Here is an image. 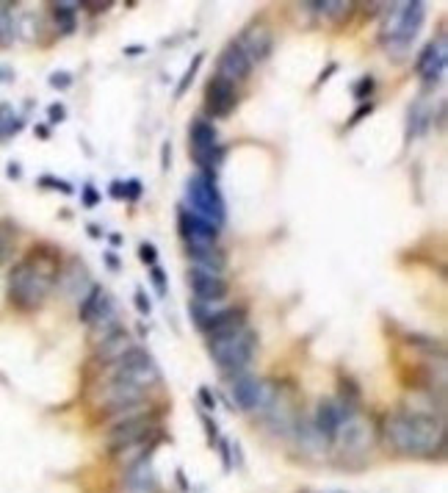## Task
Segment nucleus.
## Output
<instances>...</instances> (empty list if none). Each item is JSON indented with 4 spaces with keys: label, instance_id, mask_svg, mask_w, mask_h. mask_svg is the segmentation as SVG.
<instances>
[{
    "label": "nucleus",
    "instance_id": "nucleus-31",
    "mask_svg": "<svg viewBox=\"0 0 448 493\" xmlns=\"http://www.w3.org/2000/svg\"><path fill=\"white\" fill-rule=\"evenodd\" d=\"M42 186H55L61 194H72V186L64 181H55V178H42Z\"/></svg>",
    "mask_w": 448,
    "mask_h": 493
},
{
    "label": "nucleus",
    "instance_id": "nucleus-38",
    "mask_svg": "<svg viewBox=\"0 0 448 493\" xmlns=\"http://www.w3.org/2000/svg\"><path fill=\"white\" fill-rule=\"evenodd\" d=\"M200 396H203V402H205V405H208V408L214 410V396L208 394V388H203V391H200Z\"/></svg>",
    "mask_w": 448,
    "mask_h": 493
},
{
    "label": "nucleus",
    "instance_id": "nucleus-32",
    "mask_svg": "<svg viewBox=\"0 0 448 493\" xmlns=\"http://www.w3.org/2000/svg\"><path fill=\"white\" fill-rule=\"evenodd\" d=\"M97 200H100V194L94 192V186H86V189H83V203L92 208V206H97Z\"/></svg>",
    "mask_w": 448,
    "mask_h": 493
},
{
    "label": "nucleus",
    "instance_id": "nucleus-2",
    "mask_svg": "<svg viewBox=\"0 0 448 493\" xmlns=\"http://www.w3.org/2000/svg\"><path fill=\"white\" fill-rule=\"evenodd\" d=\"M50 280L53 277L36 260H22L8 274V296L17 308L33 310L44 302V296L50 291Z\"/></svg>",
    "mask_w": 448,
    "mask_h": 493
},
{
    "label": "nucleus",
    "instance_id": "nucleus-20",
    "mask_svg": "<svg viewBox=\"0 0 448 493\" xmlns=\"http://www.w3.org/2000/svg\"><path fill=\"white\" fill-rule=\"evenodd\" d=\"M189 258L194 260V269H205L214 274L224 269V255L216 246H189Z\"/></svg>",
    "mask_w": 448,
    "mask_h": 493
},
{
    "label": "nucleus",
    "instance_id": "nucleus-39",
    "mask_svg": "<svg viewBox=\"0 0 448 493\" xmlns=\"http://www.w3.org/2000/svg\"><path fill=\"white\" fill-rule=\"evenodd\" d=\"M335 493H343V491H335Z\"/></svg>",
    "mask_w": 448,
    "mask_h": 493
},
{
    "label": "nucleus",
    "instance_id": "nucleus-17",
    "mask_svg": "<svg viewBox=\"0 0 448 493\" xmlns=\"http://www.w3.org/2000/svg\"><path fill=\"white\" fill-rule=\"evenodd\" d=\"M144 394H147V388H139L125 380H114L105 391V402L111 410H130L133 405H139L144 399Z\"/></svg>",
    "mask_w": 448,
    "mask_h": 493
},
{
    "label": "nucleus",
    "instance_id": "nucleus-29",
    "mask_svg": "<svg viewBox=\"0 0 448 493\" xmlns=\"http://www.w3.org/2000/svg\"><path fill=\"white\" fill-rule=\"evenodd\" d=\"M141 197V181H128L125 183V200H139Z\"/></svg>",
    "mask_w": 448,
    "mask_h": 493
},
{
    "label": "nucleus",
    "instance_id": "nucleus-35",
    "mask_svg": "<svg viewBox=\"0 0 448 493\" xmlns=\"http://www.w3.org/2000/svg\"><path fill=\"white\" fill-rule=\"evenodd\" d=\"M111 197H117V200L125 197V183H122V181H114V183H111Z\"/></svg>",
    "mask_w": 448,
    "mask_h": 493
},
{
    "label": "nucleus",
    "instance_id": "nucleus-6",
    "mask_svg": "<svg viewBox=\"0 0 448 493\" xmlns=\"http://www.w3.org/2000/svg\"><path fill=\"white\" fill-rule=\"evenodd\" d=\"M158 366L153 360V355L147 349H139V346H130L119 360H117V369H114V380H125V383H133L139 388H150L153 383H158Z\"/></svg>",
    "mask_w": 448,
    "mask_h": 493
},
{
    "label": "nucleus",
    "instance_id": "nucleus-3",
    "mask_svg": "<svg viewBox=\"0 0 448 493\" xmlns=\"http://www.w3.org/2000/svg\"><path fill=\"white\" fill-rule=\"evenodd\" d=\"M424 17H427V8H424V3H399V6H393L390 8V17H388V22H385V28H382V42H385V47L390 50V53H404L410 44H413V39H415V33L421 31V25H424Z\"/></svg>",
    "mask_w": 448,
    "mask_h": 493
},
{
    "label": "nucleus",
    "instance_id": "nucleus-24",
    "mask_svg": "<svg viewBox=\"0 0 448 493\" xmlns=\"http://www.w3.org/2000/svg\"><path fill=\"white\" fill-rule=\"evenodd\" d=\"M11 39V14L6 6H0V44H6Z\"/></svg>",
    "mask_w": 448,
    "mask_h": 493
},
{
    "label": "nucleus",
    "instance_id": "nucleus-12",
    "mask_svg": "<svg viewBox=\"0 0 448 493\" xmlns=\"http://www.w3.org/2000/svg\"><path fill=\"white\" fill-rule=\"evenodd\" d=\"M238 97H235V86L230 81H224L222 75H214L205 86V106L214 117H227L232 114Z\"/></svg>",
    "mask_w": 448,
    "mask_h": 493
},
{
    "label": "nucleus",
    "instance_id": "nucleus-10",
    "mask_svg": "<svg viewBox=\"0 0 448 493\" xmlns=\"http://www.w3.org/2000/svg\"><path fill=\"white\" fill-rule=\"evenodd\" d=\"M415 69L427 83H435V81L443 78V72H446V36H440L438 42H429L421 50V56L415 58Z\"/></svg>",
    "mask_w": 448,
    "mask_h": 493
},
{
    "label": "nucleus",
    "instance_id": "nucleus-14",
    "mask_svg": "<svg viewBox=\"0 0 448 493\" xmlns=\"http://www.w3.org/2000/svg\"><path fill=\"white\" fill-rule=\"evenodd\" d=\"M249 72H252V61H249V56L243 53V47H241L238 42H230V44L222 50V56H219V75H222L224 81L235 83V81L246 78Z\"/></svg>",
    "mask_w": 448,
    "mask_h": 493
},
{
    "label": "nucleus",
    "instance_id": "nucleus-15",
    "mask_svg": "<svg viewBox=\"0 0 448 493\" xmlns=\"http://www.w3.org/2000/svg\"><path fill=\"white\" fill-rule=\"evenodd\" d=\"M230 394H232V402H235L241 410H257V408L263 405L266 385H263L260 380L249 377V374H241V377H235Z\"/></svg>",
    "mask_w": 448,
    "mask_h": 493
},
{
    "label": "nucleus",
    "instance_id": "nucleus-5",
    "mask_svg": "<svg viewBox=\"0 0 448 493\" xmlns=\"http://www.w3.org/2000/svg\"><path fill=\"white\" fill-rule=\"evenodd\" d=\"M186 194H189V203L194 208L191 214H197L200 219H205L216 228L222 225L227 214H224V200L219 189H216V181H211L205 175H194L186 183Z\"/></svg>",
    "mask_w": 448,
    "mask_h": 493
},
{
    "label": "nucleus",
    "instance_id": "nucleus-8",
    "mask_svg": "<svg viewBox=\"0 0 448 493\" xmlns=\"http://www.w3.org/2000/svg\"><path fill=\"white\" fill-rule=\"evenodd\" d=\"M178 225H180V236L189 242V246H214L216 239H219V228L211 225V222H205V219H200L191 211L180 208Z\"/></svg>",
    "mask_w": 448,
    "mask_h": 493
},
{
    "label": "nucleus",
    "instance_id": "nucleus-11",
    "mask_svg": "<svg viewBox=\"0 0 448 493\" xmlns=\"http://www.w3.org/2000/svg\"><path fill=\"white\" fill-rule=\"evenodd\" d=\"M189 285H191V291H194V296L200 302H211V305L224 299L227 291H230L224 277L214 274V271H205V269H194V266L189 271Z\"/></svg>",
    "mask_w": 448,
    "mask_h": 493
},
{
    "label": "nucleus",
    "instance_id": "nucleus-36",
    "mask_svg": "<svg viewBox=\"0 0 448 493\" xmlns=\"http://www.w3.org/2000/svg\"><path fill=\"white\" fill-rule=\"evenodd\" d=\"M371 111H374V106H371V103H368V106H363V108H360V111H357V114L352 117V125H357V122H360V119H363L365 114H371Z\"/></svg>",
    "mask_w": 448,
    "mask_h": 493
},
{
    "label": "nucleus",
    "instance_id": "nucleus-37",
    "mask_svg": "<svg viewBox=\"0 0 448 493\" xmlns=\"http://www.w3.org/2000/svg\"><path fill=\"white\" fill-rule=\"evenodd\" d=\"M111 3H83V8H94V14H100V11H105Z\"/></svg>",
    "mask_w": 448,
    "mask_h": 493
},
{
    "label": "nucleus",
    "instance_id": "nucleus-7",
    "mask_svg": "<svg viewBox=\"0 0 448 493\" xmlns=\"http://www.w3.org/2000/svg\"><path fill=\"white\" fill-rule=\"evenodd\" d=\"M147 435H153L150 419H147V416H128L125 421H119V424L111 430L108 446H111V452H128L130 446L144 444Z\"/></svg>",
    "mask_w": 448,
    "mask_h": 493
},
{
    "label": "nucleus",
    "instance_id": "nucleus-19",
    "mask_svg": "<svg viewBox=\"0 0 448 493\" xmlns=\"http://www.w3.org/2000/svg\"><path fill=\"white\" fill-rule=\"evenodd\" d=\"M128 349H130V335H128L125 330H114V333L103 335V341H100V346H97V355H100L103 360H114V363H117Z\"/></svg>",
    "mask_w": 448,
    "mask_h": 493
},
{
    "label": "nucleus",
    "instance_id": "nucleus-33",
    "mask_svg": "<svg viewBox=\"0 0 448 493\" xmlns=\"http://www.w3.org/2000/svg\"><path fill=\"white\" fill-rule=\"evenodd\" d=\"M136 308H139L141 313H150V308H153V305H150V299H147V294H144V291H136Z\"/></svg>",
    "mask_w": 448,
    "mask_h": 493
},
{
    "label": "nucleus",
    "instance_id": "nucleus-27",
    "mask_svg": "<svg viewBox=\"0 0 448 493\" xmlns=\"http://www.w3.org/2000/svg\"><path fill=\"white\" fill-rule=\"evenodd\" d=\"M150 274H153V285H155V288H158V294L164 296V294H166V274H164V269H161V266H153V271H150Z\"/></svg>",
    "mask_w": 448,
    "mask_h": 493
},
{
    "label": "nucleus",
    "instance_id": "nucleus-25",
    "mask_svg": "<svg viewBox=\"0 0 448 493\" xmlns=\"http://www.w3.org/2000/svg\"><path fill=\"white\" fill-rule=\"evenodd\" d=\"M352 92H354V97H357V100H365V97L374 92V78H371V75L360 78V83H354V89H352Z\"/></svg>",
    "mask_w": 448,
    "mask_h": 493
},
{
    "label": "nucleus",
    "instance_id": "nucleus-22",
    "mask_svg": "<svg viewBox=\"0 0 448 493\" xmlns=\"http://www.w3.org/2000/svg\"><path fill=\"white\" fill-rule=\"evenodd\" d=\"M429 122H432V114L427 111V106H424V103H418V106L410 111V133H413V136L424 133V131L429 128Z\"/></svg>",
    "mask_w": 448,
    "mask_h": 493
},
{
    "label": "nucleus",
    "instance_id": "nucleus-34",
    "mask_svg": "<svg viewBox=\"0 0 448 493\" xmlns=\"http://www.w3.org/2000/svg\"><path fill=\"white\" fill-rule=\"evenodd\" d=\"M47 114H50V122H61L67 111H64V106H50V111H47Z\"/></svg>",
    "mask_w": 448,
    "mask_h": 493
},
{
    "label": "nucleus",
    "instance_id": "nucleus-26",
    "mask_svg": "<svg viewBox=\"0 0 448 493\" xmlns=\"http://www.w3.org/2000/svg\"><path fill=\"white\" fill-rule=\"evenodd\" d=\"M139 258H141V263L155 266V260H158V249H155V244H141L139 246Z\"/></svg>",
    "mask_w": 448,
    "mask_h": 493
},
{
    "label": "nucleus",
    "instance_id": "nucleus-21",
    "mask_svg": "<svg viewBox=\"0 0 448 493\" xmlns=\"http://www.w3.org/2000/svg\"><path fill=\"white\" fill-rule=\"evenodd\" d=\"M53 17H55V22H58V28H61L64 33H72V31H75V6H69V3H55V6H53Z\"/></svg>",
    "mask_w": 448,
    "mask_h": 493
},
{
    "label": "nucleus",
    "instance_id": "nucleus-30",
    "mask_svg": "<svg viewBox=\"0 0 448 493\" xmlns=\"http://www.w3.org/2000/svg\"><path fill=\"white\" fill-rule=\"evenodd\" d=\"M11 242H14V233H3L0 231V263L11 255Z\"/></svg>",
    "mask_w": 448,
    "mask_h": 493
},
{
    "label": "nucleus",
    "instance_id": "nucleus-9",
    "mask_svg": "<svg viewBox=\"0 0 448 493\" xmlns=\"http://www.w3.org/2000/svg\"><path fill=\"white\" fill-rule=\"evenodd\" d=\"M78 316H80V321H86V324L114 321V302L108 299V294H105L103 285H92V288H89V294L80 299Z\"/></svg>",
    "mask_w": 448,
    "mask_h": 493
},
{
    "label": "nucleus",
    "instance_id": "nucleus-16",
    "mask_svg": "<svg viewBox=\"0 0 448 493\" xmlns=\"http://www.w3.org/2000/svg\"><path fill=\"white\" fill-rule=\"evenodd\" d=\"M352 419L349 410H343L341 405L335 402H318V410H316V430L321 438H335L338 430Z\"/></svg>",
    "mask_w": 448,
    "mask_h": 493
},
{
    "label": "nucleus",
    "instance_id": "nucleus-18",
    "mask_svg": "<svg viewBox=\"0 0 448 493\" xmlns=\"http://www.w3.org/2000/svg\"><path fill=\"white\" fill-rule=\"evenodd\" d=\"M243 47V53L249 56V61H263L271 53V33L268 28H252L249 33H243V39L238 42Z\"/></svg>",
    "mask_w": 448,
    "mask_h": 493
},
{
    "label": "nucleus",
    "instance_id": "nucleus-13",
    "mask_svg": "<svg viewBox=\"0 0 448 493\" xmlns=\"http://www.w3.org/2000/svg\"><path fill=\"white\" fill-rule=\"evenodd\" d=\"M125 493H158V477L153 469V460L144 455L125 471Z\"/></svg>",
    "mask_w": 448,
    "mask_h": 493
},
{
    "label": "nucleus",
    "instance_id": "nucleus-23",
    "mask_svg": "<svg viewBox=\"0 0 448 493\" xmlns=\"http://www.w3.org/2000/svg\"><path fill=\"white\" fill-rule=\"evenodd\" d=\"M203 56H205V53H200V56H194V61H191V67L186 69V75H183V81H180V86L175 89V97H183V94H186V89L191 86V81H194V75H197V69L203 67Z\"/></svg>",
    "mask_w": 448,
    "mask_h": 493
},
{
    "label": "nucleus",
    "instance_id": "nucleus-4",
    "mask_svg": "<svg viewBox=\"0 0 448 493\" xmlns=\"http://www.w3.org/2000/svg\"><path fill=\"white\" fill-rule=\"evenodd\" d=\"M255 346H257V335L249 327H243V330L222 335V338H211L208 352L219 363L222 371H241L252 360Z\"/></svg>",
    "mask_w": 448,
    "mask_h": 493
},
{
    "label": "nucleus",
    "instance_id": "nucleus-28",
    "mask_svg": "<svg viewBox=\"0 0 448 493\" xmlns=\"http://www.w3.org/2000/svg\"><path fill=\"white\" fill-rule=\"evenodd\" d=\"M69 83H72V75H69V72H53V75H50V86H53V89H67Z\"/></svg>",
    "mask_w": 448,
    "mask_h": 493
},
{
    "label": "nucleus",
    "instance_id": "nucleus-1",
    "mask_svg": "<svg viewBox=\"0 0 448 493\" xmlns=\"http://www.w3.org/2000/svg\"><path fill=\"white\" fill-rule=\"evenodd\" d=\"M385 441L393 452L410 458H432L446 446V427L435 416L396 413L385 421Z\"/></svg>",
    "mask_w": 448,
    "mask_h": 493
}]
</instances>
